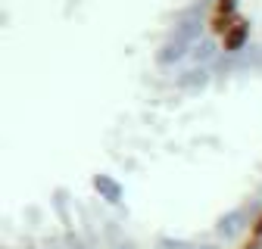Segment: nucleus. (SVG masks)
I'll return each instance as SVG.
<instances>
[{
	"label": "nucleus",
	"instance_id": "obj_1",
	"mask_svg": "<svg viewBox=\"0 0 262 249\" xmlns=\"http://www.w3.org/2000/svg\"><path fill=\"white\" fill-rule=\"evenodd\" d=\"M247 35H250V22L237 16V19H234V25L225 31V38H222V50H225V53L241 50V47H244V41H247Z\"/></svg>",
	"mask_w": 262,
	"mask_h": 249
},
{
	"label": "nucleus",
	"instance_id": "obj_2",
	"mask_svg": "<svg viewBox=\"0 0 262 249\" xmlns=\"http://www.w3.org/2000/svg\"><path fill=\"white\" fill-rule=\"evenodd\" d=\"M234 19L237 16H209V31H212V35H219V38H225V31L234 25Z\"/></svg>",
	"mask_w": 262,
	"mask_h": 249
},
{
	"label": "nucleus",
	"instance_id": "obj_3",
	"mask_svg": "<svg viewBox=\"0 0 262 249\" xmlns=\"http://www.w3.org/2000/svg\"><path fill=\"white\" fill-rule=\"evenodd\" d=\"M212 16H234V0H219L212 7Z\"/></svg>",
	"mask_w": 262,
	"mask_h": 249
},
{
	"label": "nucleus",
	"instance_id": "obj_4",
	"mask_svg": "<svg viewBox=\"0 0 262 249\" xmlns=\"http://www.w3.org/2000/svg\"><path fill=\"white\" fill-rule=\"evenodd\" d=\"M247 240H262V212L256 215V221L250 225V234H247Z\"/></svg>",
	"mask_w": 262,
	"mask_h": 249
},
{
	"label": "nucleus",
	"instance_id": "obj_5",
	"mask_svg": "<svg viewBox=\"0 0 262 249\" xmlns=\"http://www.w3.org/2000/svg\"><path fill=\"white\" fill-rule=\"evenodd\" d=\"M237 249H262V240H244Z\"/></svg>",
	"mask_w": 262,
	"mask_h": 249
}]
</instances>
